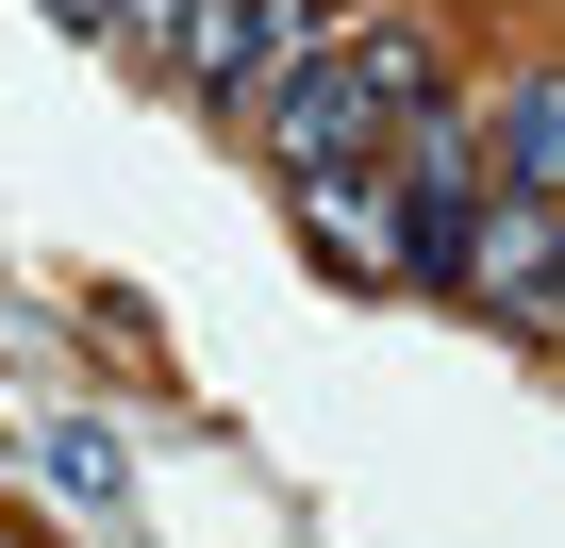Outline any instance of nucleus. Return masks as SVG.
<instances>
[{"mask_svg":"<svg viewBox=\"0 0 565 548\" xmlns=\"http://www.w3.org/2000/svg\"><path fill=\"white\" fill-rule=\"evenodd\" d=\"M433 100H449V51L416 18H333V51L282 67L249 117H266V166L282 183H333V166H383V133L433 117Z\"/></svg>","mask_w":565,"mask_h":548,"instance_id":"nucleus-1","label":"nucleus"},{"mask_svg":"<svg viewBox=\"0 0 565 548\" xmlns=\"http://www.w3.org/2000/svg\"><path fill=\"white\" fill-rule=\"evenodd\" d=\"M317 51H333V0H183V18H150V67L183 100H233V117Z\"/></svg>","mask_w":565,"mask_h":548,"instance_id":"nucleus-2","label":"nucleus"},{"mask_svg":"<svg viewBox=\"0 0 565 548\" xmlns=\"http://www.w3.org/2000/svg\"><path fill=\"white\" fill-rule=\"evenodd\" d=\"M383 216H399V283L449 300V249H466V216H482V117H466V100H433V117L383 133Z\"/></svg>","mask_w":565,"mask_h":548,"instance_id":"nucleus-3","label":"nucleus"},{"mask_svg":"<svg viewBox=\"0 0 565 548\" xmlns=\"http://www.w3.org/2000/svg\"><path fill=\"white\" fill-rule=\"evenodd\" d=\"M300 200V233L350 266V283H399V216H383V166H333V183H282Z\"/></svg>","mask_w":565,"mask_h":548,"instance_id":"nucleus-4","label":"nucleus"},{"mask_svg":"<svg viewBox=\"0 0 565 548\" xmlns=\"http://www.w3.org/2000/svg\"><path fill=\"white\" fill-rule=\"evenodd\" d=\"M482 150H499V183H515V200H565V67H532V84H499V117H482Z\"/></svg>","mask_w":565,"mask_h":548,"instance_id":"nucleus-5","label":"nucleus"},{"mask_svg":"<svg viewBox=\"0 0 565 548\" xmlns=\"http://www.w3.org/2000/svg\"><path fill=\"white\" fill-rule=\"evenodd\" d=\"M51 482H67V498H117V449H100V432L67 416V432H51Z\"/></svg>","mask_w":565,"mask_h":548,"instance_id":"nucleus-6","label":"nucleus"},{"mask_svg":"<svg viewBox=\"0 0 565 548\" xmlns=\"http://www.w3.org/2000/svg\"><path fill=\"white\" fill-rule=\"evenodd\" d=\"M51 18H67V34H117V0H51Z\"/></svg>","mask_w":565,"mask_h":548,"instance_id":"nucleus-7","label":"nucleus"},{"mask_svg":"<svg viewBox=\"0 0 565 548\" xmlns=\"http://www.w3.org/2000/svg\"><path fill=\"white\" fill-rule=\"evenodd\" d=\"M548 333H565V249H548Z\"/></svg>","mask_w":565,"mask_h":548,"instance_id":"nucleus-8","label":"nucleus"}]
</instances>
